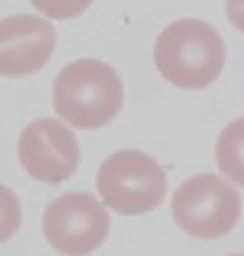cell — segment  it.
Returning a JSON list of instances; mask_svg holds the SVG:
<instances>
[{
  "label": "cell",
  "instance_id": "6da1fadb",
  "mask_svg": "<svg viewBox=\"0 0 244 256\" xmlns=\"http://www.w3.org/2000/svg\"><path fill=\"white\" fill-rule=\"evenodd\" d=\"M154 63L176 88H208L225 68V40L205 20H176L156 37Z\"/></svg>",
  "mask_w": 244,
  "mask_h": 256
},
{
  "label": "cell",
  "instance_id": "ba28073f",
  "mask_svg": "<svg viewBox=\"0 0 244 256\" xmlns=\"http://www.w3.org/2000/svg\"><path fill=\"white\" fill-rule=\"evenodd\" d=\"M20 222H23V208H20L17 194L6 185H0V245L17 234Z\"/></svg>",
  "mask_w": 244,
  "mask_h": 256
},
{
  "label": "cell",
  "instance_id": "3957f363",
  "mask_svg": "<svg viewBox=\"0 0 244 256\" xmlns=\"http://www.w3.org/2000/svg\"><path fill=\"white\" fill-rule=\"evenodd\" d=\"M97 191L111 210L122 216H142L162 205L168 176L151 154L125 148L102 160L97 171Z\"/></svg>",
  "mask_w": 244,
  "mask_h": 256
},
{
  "label": "cell",
  "instance_id": "277c9868",
  "mask_svg": "<svg viewBox=\"0 0 244 256\" xmlns=\"http://www.w3.org/2000/svg\"><path fill=\"white\" fill-rule=\"evenodd\" d=\"M173 222L196 239H219L230 234L242 216V196L216 174H196L173 191Z\"/></svg>",
  "mask_w": 244,
  "mask_h": 256
},
{
  "label": "cell",
  "instance_id": "9c48e42d",
  "mask_svg": "<svg viewBox=\"0 0 244 256\" xmlns=\"http://www.w3.org/2000/svg\"><path fill=\"white\" fill-rule=\"evenodd\" d=\"M91 3L94 0H31V6L48 20H71L82 14Z\"/></svg>",
  "mask_w": 244,
  "mask_h": 256
},
{
  "label": "cell",
  "instance_id": "52a82bcc",
  "mask_svg": "<svg viewBox=\"0 0 244 256\" xmlns=\"http://www.w3.org/2000/svg\"><path fill=\"white\" fill-rule=\"evenodd\" d=\"M57 46L54 26L34 14L0 20V77H28L40 72Z\"/></svg>",
  "mask_w": 244,
  "mask_h": 256
},
{
  "label": "cell",
  "instance_id": "5b68a950",
  "mask_svg": "<svg viewBox=\"0 0 244 256\" xmlns=\"http://www.w3.org/2000/svg\"><path fill=\"white\" fill-rule=\"evenodd\" d=\"M111 216L94 194L74 191L57 196L43 214L45 242L63 256H88L108 239Z\"/></svg>",
  "mask_w": 244,
  "mask_h": 256
},
{
  "label": "cell",
  "instance_id": "30bf717a",
  "mask_svg": "<svg viewBox=\"0 0 244 256\" xmlns=\"http://www.w3.org/2000/svg\"><path fill=\"white\" fill-rule=\"evenodd\" d=\"M233 256H242V254H233Z\"/></svg>",
  "mask_w": 244,
  "mask_h": 256
},
{
  "label": "cell",
  "instance_id": "8992f818",
  "mask_svg": "<svg viewBox=\"0 0 244 256\" xmlns=\"http://www.w3.org/2000/svg\"><path fill=\"white\" fill-rule=\"evenodd\" d=\"M20 165L37 182H65L80 165V142L71 128L51 117L28 122L17 142Z\"/></svg>",
  "mask_w": 244,
  "mask_h": 256
},
{
  "label": "cell",
  "instance_id": "7a4b0ae2",
  "mask_svg": "<svg viewBox=\"0 0 244 256\" xmlns=\"http://www.w3.org/2000/svg\"><path fill=\"white\" fill-rule=\"evenodd\" d=\"M125 100L119 74L102 60H74L54 80V111L74 128H102Z\"/></svg>",
  "mask_w": 244,
  "mask_h": 256
}]
</instances>
